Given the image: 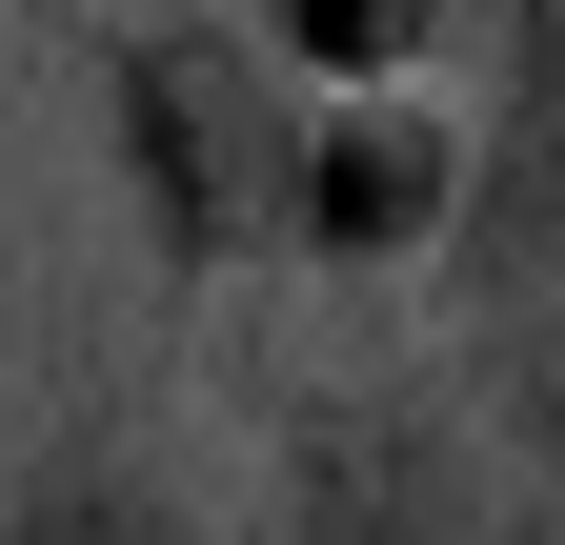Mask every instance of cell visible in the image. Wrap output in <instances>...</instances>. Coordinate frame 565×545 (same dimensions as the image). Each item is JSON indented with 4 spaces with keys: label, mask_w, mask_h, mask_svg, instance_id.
Wrapping results in <instances>:
<instances>
[{
    "label": "cell",
    "mask_w": 565,
    "mask_h": 545,
    "mask_svg": "<svg viewBox=\"0 0 565 545\" xmlns=\"http://www.w3.org/2000/svg\"><path fill=\"white\" fill-rule=\"evenodd\" d=\"M82 82H102V142H121L162 284H202V303L263 284L282 263V142H303V82L263 61V21L243 0H102Z\"/></svg>",
    "instance_id": "cell-1"
},
{
    "label": "cell",
    "mask_w": 565,
    "mask_h": 545,
    "mask_svg": "<svg viewBox=\"0 0 565 545\" xmlns=\"http://www.w3.org/2000/svg\"><path fill=\"white\" fill-rule=\"evenodd\" d=\"M525 464L505 425L445 384V364H343V384H282L263 425V505L243 545H525Z\"/></svg>",
    "instance_id": "cell-2"
},
{
    "label": "cell",
    "mask_w": 565,
    "mask_h": 545,
    "mask_svg": "<svg viewBox=\"0 0 565 545\" xmlns=\"http://www.w3.org/2000/svg\"><path fill=\"white\" fill-rule=\"evenodd\" d=\"M465 202H484L465 82H303V142H282V263L303 284H424V263H465Z\"/></svg>",
    "instance_id": "cell-3"
},
{
    "label": "cell",
    "mask_w": 565,
    "mask_h": 545,
    "mask_svg": "<svg viewBox=\"0 0 565 545\" xmlns=\"http://www.w3.org/2000/svg\"><path fill=\"white\" fill-rule=\"evenodd\" d=\"M0 545H243V525H223V464H202L182 404H82V425L21 445Z\"/></svg>",
    "instance_id": "cell-4"
},
{
    "label": "cell",
    "mask_w": 565,
    "mask_h": 545,
    "mask_svg": "<svg viewBox=\"0 0 565 545\" xmlns=\"http://www.w3.org/2000/svg\"><path fill=\"white\" fill-rule=\"evenodd\" d=\"M465 101H484V202H465V263L545 284V263H565V0H484Z\"/></svg>",
    "instance_id": "cell-5"
},
{
    "label": "cell",
    "mask_w": 565,
    "mask_h": 545,
    "mask_svg": "<svg viewBox=\"0 0 565 545\" xmlns=\"http://www.w3.org/2000/svg\"><path fill=\"white\" fill-rule=\"evenodd\" d=\"M282 82H465L484 0H243Z\"/></svg>",
    "instance_id": "cell-6"
},
{
    "label": "cell",
    "mask_w": 565,
    "mask_h": 545,
    "mask_svg": "<svg viewBox=\"0 0 565 545\" xmlns=\"http://www.w3.org/2000/svg\"><path fill=\"white\" fill-rule=\"evenodd\" d=\"M525 545H545V525H525Z\"/></svg>",
    "instance_id": "cell-7"
}]
</instances>
